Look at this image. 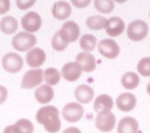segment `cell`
Instances as JSON below:
<instances>
[{"instance_id":"8fae6325","label":"cell","mask_w":150,"mask_h":133,"mask_svg":"<svg viewBox=\"0 0 150 133\" xmlns=\"http://www.w3.org/2000/svg\"><path fill=\"white\" fill-rule=\"evenodd\" d=\"M60 33L63 35V37H64L68 43H72V42H76V40H78L81 29H79V27H78L76 22L67 21L63 24V27L60 28Z\"/></svg>"},{"instance_id":"ac0fdd59","label":"cell","mask_w":150,"mask_h":133,"mask_svg":"<svg viewBox=\"0 0 150 133\" xmlns=\"http://www.w3.org/2000/svg\"><path fill=\"white\" fill-rule=\"evenodd\" d=\"M53 97H54V90L53 87L49 85L38 86V89L35 90V99L40 104H49L50 101L53 100Z\"/></svg>"},{"instance_id":"f546056e","label":"cell","mask_w":150,"mask_h":133,"mask_svg":"<svg viewBox=\"0 0 150 133\" xmlns=\"http://www.w3.org/2000/svg\"><path fill=\"white\" fill-rule=\"evenodd\" d=\"M35 3L36 0H17V7L20 10H29Z\"/></svg>"},{"instance_id":"8992f818","label":"cell","mask_w":150,"mask_h":133,"mask_svg":"<svg viewBox=\"0 0 150 133\" xmlns=\"http://www.w3.org/2000/svg\"><path fill=\"white\" fill-rule=\"evenodd\" d=\"M83 107L81 106L79 103H68L67 106H64L63 111H61V115L67 122H78L81 118L83 117Z\"/></svg>"},{"instance_id":"30bf717a","label":"cell","mask_w":150,"mask_h":133,"mask_svg":"<svg viewBox=\"0 0 150 133\" xmlns=\"http://www.w3.org/2000/svg\"><path fill=\"white\" fill-rule=\"evenodd\" d=\"M25 61H27V64L31 68H39L46 61V53L40 47H32L31 50H28Z\"/></svg>"},{"instance_id":"d4e9b609","label":"cell","mask_w":150,"mask_h":133,"mask_svg":"<svg viewBox=\"0 0 150 133\" xmlns=\"http://www.w3.org/2000/svg\"><path fill=\"white\" fill-rule=\"evenodd\" d=\"M61 79V74L56 68H47L45 71V82L49 86H54L57 85Z\"/></svg>"},{"instance_id":"277c9868","label":"cell","mask_w":150,"mask_h":133,"mask_svg":"<svg viewBox=\"0 0 150 133\" xmlns=\"http://www.w3.org/2000/svg\"><path fill=\"white\" fill-rule=\"evenodd\" d=\"M43 80H45V72L40 68H32L28 72H25L21 80V87L22 89H33L36 86H40Z\"/></svg>"},{"instance_id":"484cf974","label":"cell","mask_w":150,"mask_h":133,"mask_svg":"<svg viewBox=\"0 0 150 133\" xmlns=\"http://www.w3.org/2000/svg\"><path fill=\"white\" fill-rule=\"evenodd\" d=\"M95 8L102 14H108L114 10V0H95Z\"/></svg>"},{"instance_id":"e575fe53","label":"cell","mask_w":150,"mask_h":133,"mask_svg":"<svg viewBox=\"0 0 150 133\" xmlns=\"http://www.w3.org/2000/svg\"><path fill=\"white\" fill-rule=\"evenodd\" d=\"M63 133H82L81 132V129L78 128H75V126H71V128H67Z\"/></svg>"},{"instance_id":"7402d4cb","label":"cell","mask_w":150,"mask_h":133,"mask_svg":"<svg viewBox=\"0 0 150 133\" xmlns=\"http://www.w3.org/2000/svg\"><path fill=\"white\" fill-rule=\"evenodd\" d=\"M18 29V22L14 17L7 15L4 17L1 21H0V31L6 35H11V33H16Z\"/></svg>"},{"instance_id":"5b68a950","label":"cell","mask_w":150,"mask_h":133,"mask_svg":"<svg viewBox=\"0 0 150 133\" xmlns=\"http://www.w3.org/2000/svg\"><path fill=\"white\" fill-rule=\"evenodd\" d=\"M115 115L112 114L111 111H107V112H99L96 115V119H95V125L96 128L100 130V132H104V133H108L111 132L114 126H115Z\"/></svg>"},{"instance_id":"44dd1931","label":"cell","mask_w":150,"mask_h":133,"mask_svg":"<svg viewBox=\"0 0 150 133\" xmlns=\"http://www.w3.org/2000/svg\"><path fill=\"white\" fill-rule=\"evenodd\" d=\"M140 78L136 72H125L121 78V85L127 89V90H134L139 86Z\"/></svg>"},{"instance_id":"5bb4252c","label":"cell","mask_w":150,"mask_h":133,"mask_svg":"<svg viewBox=\"0 0 150 133\" xmlns=\"http://www.w3.org/2000/svg\"><path fill=\"white\" fill-rule=\"evenodd\" d=\"M104 29H106V33L110 37H115V36H120L124 32L125 24H124V21L120 17H111V18L107 20V24H106Z\"/></svg>"},{"instance_id":"52a82bcc","label":"cell","mask_w":150,"mask_h":133,"mask_svg":"<svg viewBox=\"0 0 150 133\" xmlns=\"http://www.w3.org/2000/svg\"><path fill=\"white\" fill-rule=\"evenodd\" d=\"M21 25H22V29H24L25 32L35 33L42 27V18H40V15H39L38 13L29 11V13H27L25 15L22 17Z\"/></svg>"},{"instance_id":"7a4b0ae2","label":"cell","mask_w":150,"mask_h":133,"mask_svg":"<svg viewBox=\"0 0 150 133\" xmlns=\"http://www.w3.org/2000/svg\"><path fill=\"white\" fill-rule=\"evenodd\" d=\"M149 33V27L145 21L142 20H136V21H132L127 28V35L128 37L132 40V42H140L143 40Z\"/></svg>"},{"instance_id":"d6a6232c","label":"cell","mask_w":150,"mask_h":133,"mask_svg":"<svg viewBox=\"0 0 150 133\" xmlns=\"http://www.w3.org/2000/svg\"><path fill=\"white\" fill-rule=\"evenodd\" d=\"M3 133H21V130H20V128H18V125L14 123V125H8V126L4 129V132Z\"/></svg>"},{"instance_id":"7c38bea8","label":"cell","mask_w":150,"mask_h":133,"mask_svg":"<svg viewBox=\"0 0 150 133\" xmlns=\"http://www.w3.org/2000/svg\"><path fill=\"white\" fill-rule=\"evenodd\" d=\"M115 106L118 107L120 111H124V112L132 111L136 107V97L131 91H125V93H122V94H120L117 97Z\"/></svg>"},{"instance_id":"4316f807","label":"cell","mask_w":150,"mask_h":133,"mask_svg":"<svg viewBox=\"0 0 150 133\" xmlns=\"http://www.w3.org/2000/svg\"><path fill=\"white\" fill-rule=\"evenodd\" d=\"M67 46H68V42L63 37V35L60 33V31L54 33V36L52 37V47H53L56 51H63V50L67 49Z\"/></svg>"},{"instance_id":"8d00e7d4","label":"cell","mask_w":150,"mask_h":133,"mask_svg":"<svg viewBox=\"0 0 150 133\" xmlns=\"http://www.w3.org/2000/svg\"><path fill=\"white\" fill-rule=\"evenodd\" d=\"M114 1H117V3H121V4H122V3H125L127 0H114Z\"/></svg>"},{"instance_id":"4fadbf2b","label":"cell","mask_w":150,"mask_h":133,"mask_svg":"<svg viewBox=\"0 0 150 133\" xmlns=\"http://www.w3.org/2000/svg\"><path fill=\"white\" fill-rule=\"evenodd\" d=\"M82 68L81 65L76 63V61H72V63H67V64L63 67L61 69V78H64L65 80L68 82H75L76 79H79L81 75H82Z\"/></svg>"},{"instance_id":"9a60e30c","label":"cell","mask_w":150,"mask_h":133,"mask_svg":"<svg viewBox=\"0 0 150 133\" xmlns=\"http://www.w3.org/2000/svg\"><path fill=\"white\" fill-rule=\"evenodd\" d=\"M71 4L67 3V1H56L52 7V15L56 18V20H60V21H64L68 17L71 15Z\"/></svg>"},{"instance_id":"ba28073f","label":"cell","mask_w":150,"mask_h":133,"mask_svg":"<svg viewBox=\"0 0 150 133\" xmlns=\"http://www.w3.org/2000/svg\"><path fill=\"white\" fill-rule=\"evenodd\" d=\"M1 64H3V68L10 72V74H17L22 69V65H24V60H22L21 56H18L17 53H7L1 60Z\"/></svg>"},{"instance_id":"3957f363","label":"cell","mask_w":150,"mask_h":133,"mask_svg":"<svg viewBox=\"0 0 150 133\" xmlns=\"http://www.w3.org/2000/svg\"><path fill=\"white\" fill-rule=\"evenodd\" d=\"M36 44V36L29 32H21L17 33L13 37V47L17 51H28Z\"/></svg>"},{"instance_id":"2e32d148","label":"cell","mask_w":150,"mask_h":133,"mask_svg":"<svg viewBox=\"0 0 150 133\" xmlns=\"http://www.w3.org/2000/svg\"><path fill=\"white\" fill-rule=\"evenodd\" d=\"M76 63L81 65V68L83 72H93L95 68H96V58L92 56L91 53L88 51H82V53H78L76 56Z\"/></svg>"},{"instance_id":"9c48e42d","label":"cell","mask_w":150,"mask_h":133,"mask_svg":"<svg viewBox=\"0 0 150 133\" xmlns=\"http://www.w3.org/2000/svg\"><path fill=\"white\" fill-rule=\"evenodd\" d=\"M99 53L108 60H114L117 58L118 54H120V46L111 37L103 39V40H100V44H99Z\"/></svg>"},{"instance_id":"d590c367","label":"cell","mask_w":150,"mask_h":133,"mask_svg":"<svg viewBox=\"0 0 150 133\" xmlns=\"http://www.w3.org/2000/svg\"><path fill=\"white\" fill-rule=\"evenodd\" d=\"M146 90H147V94H149V96H150V83H149V85H147V87H146Z\"/></svg>"},{"instance_id":"f1b7e54d","label":"cell","mask_w":150,"mask_h":133,"mask_svg":"<svg viewBox=\"0 0 150 133\" xmlns=\"http://www.w3.org/2000/svg\"><path fill=\"white\" fill-rule=\"evenodd\" d=\"M16 123L18 125L21 133H33V125L29 119H25V118L24 119H18Z\"/></svg>"},{"instance_id":"ffe728a7","label":"cell","mask_w":150,"mask_h":133,"mask_svg":"<svg viewBox=\"0 0 150 133\" xmlns=\"http://www.w3.org/2000/svg\"><path fill=\"white\" fill-rule=\"evenodd\" d=\"M93 97H95V90L89 85H79L75 89V99L78 100V103L86 104L93 100Z\"/></svg>"},{"instance_id":"e0dca14e","label":"cell","mask_w":150,"mask_h":133,"mask_svg":"<svg viewBox=\"0 0 150 133\" xmlns=\"http://www.w3.org/2000/svg\"><path fill=\"white\" fill-rule=\"evenodd\" d=\"M139 130V123L134 117L122 118L117 126V133H138Z\"/></svg>"},{"instance_id":"4dcf8cb0","label":"cell","mask_w":150,"mask_h":133,"mask_svg":"<svg viewBox=\"0 0 150 133\" xmlns=\"http://www.w3.org/2000/svg\"><path fill=\"white\" fill-rule=\"evenodd\" d=\"M92 0H71V4L75 6V7H78V8H85L89 6Z\"/></svg>"},{"instance_id":"6da1fadb","label":"cell","mask_w":150,"mask_h":133,"mask_svg":"<svg viewBox=\"0 0 150 133\" xmlns=\"http://www.w3.org/2000/svg\"><path fill=\"white\" fill-rule=\"evenodd\" d=\"M36 121L40 125H43L49 133L59 132L61 128L59 110L54 106H45L42 108H39L36 112Z\"/></svg>"},{"instance_id":"cb8c5ba5","label":"cell","mask_w":150,"mask_h":133,"mask_svg":"<svg viewBox=\"0 0 150 133\" xmlns=\"http://www.w3.org/2000/svg\"><path fill=\"white\" fill-rule=\"evenodd\" d=\"M96 44H97V39H96V36H93V35H83V36H81V39H79L81 49H82L83 51H88V53H91L92 50H95Z\"/></svg>"},{"instance_id":"1f68e13d","label":"cell","mask_w":150,"mask_h":133,"mask_svg":"<svg viewBox=\"0 0 150 133\" xmlns=\"http://www.w3.org/2000/svg\"><path fill=\"white\" fill-rule=\"evenodd\" d=\"M10 11V0H0V14H6Z\"/></svg>"},{"instance_id":"74e56055","label":"cell","mask_w":150,"mask_h":133,"mask_svg":"<svg viewBox=\"0 0 150 133\" xmlns=\"http://www.w3.org/2000/svg\"><path fill=\"white\" fill-rule=\"evenodd\" d=\"M149 17H150V13H149Z\"/></svg>"},{"instance_id":"83f0119b","label":"cell","mask_w":150,"mask_h":133,"mask_svg":"<svg viewBox=\"0 0 150 133\" xmlns=\"http://www.w3.org/2000/svg\"><path fill=\"white\" fill-rule=\"evenodd\" d=\"M138 74L142 76H150V57H143L138 63Z\"/></svg>"},{"instance_id":"d6986e66","label":"cell","mask_w":150,"mask_h":133,"mask_svg":"<svg viewBox=\"0 0 150 133\" xmlns=\"http://www.w3.org/2000/svg\"><path fill=\"white\" fill-rule=\"evenodd\" d=\"M112 106H114V101L108 94H100L95 99V103H93V108L95 111L99 114V112H107L111 111Z\"/></svg>"},{"instance_id":"836d02e7","label":"cell","mask_w":150,"mask_h":133,"mask_svg":"<svg viewBox=\"0 0 150 133\" xmlns=\"http://www.w3.org/2000/svg\"><path fill=\"white\" fill-rule=\"evenodd\" d=\"M7 99V89L4 86H0V104H3Z\"/></svg>"},{"instance_id":"603a6c76","label":"cell","mask_w":150,"mask_h":133,"mask_svg":"<svg viewBox=\"0 0 150 133\" xmlns=\"http://www.w3.org/2000/svg\"><path fill=\"white\" fill-rule=\"evenodd\" d=\"M107 24V18H104L103 15H92L86 20V27L93 31H100L104 29Z\"/></svg>"}]
</instances>
